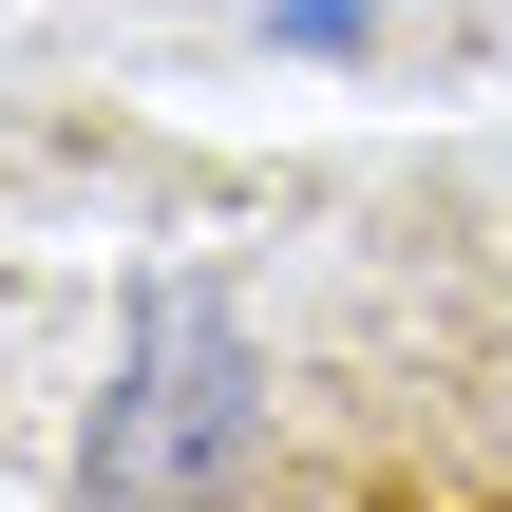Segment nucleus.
<instances>
[{"label":"nucleus","mask_w":512,"mask_h":512,"mask_svg":"<svg viewBox=\"0 0 512 512\" xmlns=\"http://www.w3.org/2000/svg\"><path fill=\"white\" fill-rule=\"evenodd\" d=\"M266 418L209 512H512V171L285 190Z\"/></svg>","instance_id":"f257e3e1"}]
</instances>
